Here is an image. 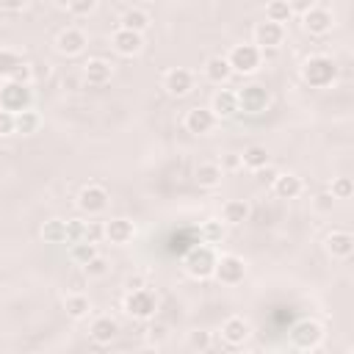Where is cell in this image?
<instances>
[{
  "label": "cell",
  "instance_id": "cell-1",
  "mask_svg": "<svg viewBox=\"0 0 354 354\" xmlns=\"http://www.w3.org/2000/svg\"><path fill=\"white\" fill-rule=\"evenodd\" d=\"M335 77H337V64L329 55L318 53V55H310L301 64V80L307 86H313V88H326V86L335 83Z\"/></svg>",
  "mask_w": 354,
  "mask_h": 354
},
{
  "label": "cell",
  "instance_id": "cell-2",
  "mask_svg": "<svg viewBox=\"0 0 354 354\" xmlns=\"http://www.w3.org/2000/svg\"><path fill=\"white\" fill-rule=\"evenodd\" d=\"M216 257H218V254L213 252L210 243H199V246H191V249H188V254H185V260H183V268H185V274L194 277V279H207V277H213Z\"/></svg>",
  "mask_w": 354,
  "mask_h": 354
},
{
  "label": "cell",
  "instance_id": "cell-3",
  "mask_svg": "<svg viewBox=\"0 0 354 354\" xmlns=\"http://www.w3.org/2000/svg\"><path fill=\"white\" fill-rule=\"evenodd\" d=\"M227 64L238 75H254L263 64V50L257 44H249V41L232 44V50L227 53Z\"/></svg>",
  "mask_w": 354,
  "mask_h": 354
},
{
  "label": "cell",
  "instance_id": "cell-4",
  "mask_svg": "<svg viewBox=\"0 0 354 354\" xmlns=\"http://www.w3.org/2000/svg\"><path fill=\"white\" fill-rule=\"evenodd\" d=\"M124 313L136 321H149L155 318L158 313V293L149 290L147 285L144 288H136V290H127L124 296Z\"/></svg>",
  "mask_w": 354,
  "mask_h": 354
},
{
  "label": "cell",
  "instance_id": "cell-5",
  "mask_svg": "<svg viewBox=\"0 0 354 354\" xmlns=\"http://www.w3.org/2000/svg\"><path fill=\"white\" fill-rule=\"evenodd\" d=\"M290 343L299 351H318L324 343V326L315 318H301L290 326Z\"/></svg>",
  "mask_w": 354,
  "mask_h": 354
},
{
  "label": "cell",
  "instance_id": "cell-6",
  "mask_svg": "<svg viewBox=\"0 0 354 354\" xmlns=\"http://www.w3.org/2000/svg\"><path fill=\"white\" fill-rule=\"evenodd\" d=\"M235 97H238V111H243L249 116H260V113H266L271 108V94L260 83H249V86L238 88Z\"/></svg>",
  "mask_w": 354,
  "mask_h": 354
},
{
  "label": "cell",
  "instance_id": "cell-7",
  "mask_svg": "<svg viewBox=\"0 0 354 354\" xmlns=\"http://www.w3.org/2000/svg\"><path fill=\"white\" fill-rule=\"evenodd\" d=\"M30 102H33L30 86H22V83H14V80H6V83L0 86V108H3V111L19 113V111L30 108Z\"/></svg>",
  "mask_w": 354,
  "mask_h": 354
},
{
  "label": "cell",
  "instance_id": "cell-8",
  "mask_svg": "<svg viewBox=\"0 0 354 354\" xmlns=\"http://www.w3.org/2000/svg\"><path fill=\"white\" fill-rule=\"evenodd\" d=\"M213 277H216L221 285H238V282H243V277H246V263H243V257H238V254H221V257H216Z\"/></svg>",
  "mask_w": 354,
  "mask_h": 354
},
{
  "label": "cell",
  "instance_id": "cell-9",
  "mask_svg": "<svg viewBox=\"0 0 354 354\" xmlns=\"http://www.w3.org/2000/svg\"><path fill=\"white\" fill-rule=\"evenodd\" d=\"M108 207V191L97 183H88L80 188L77 194V210L86 213V216H100L102 210Z\"/></svg>",
  "mask_w": 354,
  "mask_h": 354
},
{
  "label": "cell",
  "instance_id": "cell-10",
  "mask_svg": "<svg viewBox=\"0 0 354 354\" xmlns=\"http://www.w3.org/2000/svg\"><path fill=\"white\" fill-rule=\"evenodd\" d=\"M111 44L119 55L124 58H133L144 50V33H136V30H127V28H116L111 33Z\"/></svg>",
  "mask_w": 354,
  "mask_h": 354
},
{
  "label": "cell",
  "instance_id": "cell-11",
  "mask_svg": "<svg viewBox=\"0 0 354 354\" xmlns=\"http://www.w3.org/2000/svg\"><path fill=\"white\" fill-rule=\"evenodd\" d=\"M163 88L169 97H185L194 88V72L185 66H174L163 75Z\"/></svg>",
  "mask_w": 354,
  "mask_h": 354
},
{
  "label": "cell",
  "instance_id": "cell-12",
  "mask_svg": "<svg viewBox=\"0 0 354 354\" xmlns=\"http://www.w3.org/2000/svg\"><path fill=\"white\" fill-rule=\"evenodd\" d=\"M282 41H285V25L271 22V19L254 25V44L260 50H277Z\"/></svg>",
  "mask_w": 354,
  "mask_h": 354
},
{
  "label": "cell",
  "instance_id": "cell-13",
  "mask_svg": "<svg viewBox=\"0 0 354 354\" xmlns=\"http://www.w3.org/2000/svg\"><path fill=\"white\" fill-rule=\"evenodd\" d=\"M249 337H252V324L243 315H230L221 324V340L227 346H243Z\"/></svg>",
  "mask_w": 354,
  "mask_h": 354
},
{
  "label": "cell",
  "instance_id": "cell-14",
  "mask_svg": "<svg viewBox=\"0 0 354 354\" xmlns=\"http://www.w3.org/2000/svg\"><path fill=\"white\" fill-rule=\"evenodd\" d=\"M301 25H304V30H307L310 36H324V33H329V30H332L335 17H332V11L313 6L310 11H304V14H301Z\"/></svg>",
  "mask_w": 354,
  "mask_h": 354
},
{
  "label": "cell",
  "instance_id": "cell-15",
  "mask_svg": "<svg viewBox=\"0 0 354 354\" xmlns=\"http://www.w3.org/2000/svg\"><path fill=\"white\" fill-rule=\"evenodd\" d=\"M216 122H218L216 113L210 108H205V105H196V108H191L185 113V130L194 133V136H207L216 127Z\"/></svg>",
  "mask_w": 354,
  "mask_h": 354
},
{
  "label": "cell",
  "instance_id": "cell-16",
  "mask_svg": "<svg viewBox=\"0 0 354 354\" xmlns=\"http://www.w3.org/2000/svg\"><path fill=\"white\" fill-rule=\"evenodd\" d=\"M86 44H88V39H86V33L80 28H64L55 36V50L61 55H80L86 50Z\"/></svg>",
  "mask_w": 354,
  "mask_h": 354
},
{
  "label": "cell",
  "instance_id": "cell-17",
  "mask_svg": "<svg viewBox=\"0 0 354 354\" xmlns=\"http://www.w3.org/2000/svg\"><path fill=\"white\" fill-rule=\"evenodd\" d=\"M324 249H326V254H332L337 260H346L354 252V235L348 230H332L324 241Z\"/></svg>",
  "mask_w": 354,
  "mask_h": 354
},
{
  "label": "cell",
  "instance_id": "cell-18",
  "mask_svg": "<svg viewBox=\"0 0 354 354\" xmlns=\"http://www.w3.org/2000/svg\"><path fill=\"white\" fill-rule=\"evenodd\" d=\"M88 335H91L94 343L108 346V343H113L116 335H119V321L111 318V315H97V318L91 321V326H88Z\"/></svg>",
  "mask_w": 354,
  "mask_h": 354
},
{
  "label": "cell",
  "instance_id": "cell-19",
  "mask_svg": "<svg viewBox=\"0 0 354 354\" xmlns=\"http://www.w3.org/2000/svg\"><path fill=\"white\" fill-rule=\"evenodd\" d=\"M207 108L216 113V119H230V116L238 113V97H235L232 88H218V91L210 97V105H207Z\"/></svg>",
  "mask_w": 354,
  "mask_h": 354
},
{
  "label": "cell",
  "instance_id": "cell-20",
  "mask_svg": "<svg viewBox=\"0 0 354 354\" xmlns=\"http://www.w3.org/2000/svg\"><path fill=\"white\" fill-rule=\"evenodd\" d=\"M133 235H136V224L130 218H111V221H105V241H111L116 246H124V243L133 241Z\"/></svg>",
  "mask_w": 354,
  "mask_h": 354
},
{
  "label": "cell",
  "instance_id": "cell-21",
  "mask_svg": "<svg viewBox=\"0 0 354 354\" xmlns=\"http://www.w3.org/2000/svg\"><path fill=\"white\" fill-rule=\"evenodd\" d=\"M111 75H113V66L105 58H88L83 66V77L88 86H105L111 80Z\"/></svg>",
  "mask_w": 354,
  "mask_h": 354
},
{
  "label": "cell",
  "instance_id": "cell-22",
  "mask_svg": "<svg viewBox=\"0 0 354 354\" xmlns=\"http://www.w3.org/2000/svg\"><path fill=\"white\" fill-rule=\"evenodd\" d=\"M271 188H274V194H277L279 199H296V196L304 191V183H301L299 174L285 171V174H277V177H274Z\"/></svg>",
  "mask_w": 354,
  "mask_h": 354
},
{
  "label": "cell",
  "instance_id": "cell-23",
  "mask_svg": "<svg viewBox=\"0 0 354 354\" xmlns=\"http://www.w3.org/2000/svg\"><path fill=\"white\" fill-rule=\"evenodd\" d=\"M221 177H224V169H221L218 163H210V160L199 163V166H196V171H194L196 185H199V188H207V191L218 188V185H221Z\"/></svg>",
  "mask_w": 354,
  "mask_h": 354
},
{
  "label": "cell",
  "instance_id": "cell-24",
  "mask_svg": "<svg viewBox=\"0 0 354 354\" xmlns=\"http://www.w3.org/2000/svg\"><path fill=\"white\" fill-rule=\"evenodd\" d=\"M249 216H252V207H249L246 199H230V202H224V207H221L224 224H232V227L249 221Z\"/></svg>",
  "mask_w": 354,
  "mask_h": 354
},
{
  "label": "cell",
  "instance_id": "cell-25",
  "mask_svg": "<svg viewBox=\"0 0 354 354\" xmlns=\"http://www.w3.org/2000/svg\"><path fill=\"white\" fill-rule=\"evenodd\" d=\"M230 75H232V69H230V64H227V55H210L207 61H205V77L210 80V83H227L230 80Z\"/></svg>",
  "mask_w": 354,
  "mask_h": 354
},
{
  "label": "cell",
  "instance_id": "cell-26",
  "mask_svg": "<svg viewBox=\"0 0 354 354\" xmlns=\"http://www.w3.org/2000/svg\"><path fill=\"white\" fill-rule=\"evenodd\" d=\"M64 310H66V315H69L72 321H80V318H86V315L91 313V301H88L86 293L75 290V293H69V296L64 299Z\"/></svg>",
  "mask_w": 354,
  "mask_h": 354
},
{
  "label": "cell",
  "instance_id": "cell-27",
  "mask_svg": "<svg viewBox=\"0 0 354 354\" xmlns=\"http://www.w3.org/2000/svg\"><path fill=\"white\" fill-rule=\"evenodd\" d=\"M266 163H271V155H268V149L260 147V144H252V147H246V149L241 152V166H246V169H252V171L263 169Z\"/></svg>",
  "mask_w": 354,
  "mask_h": 354
},
{
  "label": "cell",
  "instance_id": "cell-28",
  "mask_svg": "<svg viewBox=\"0 0 354 354\" xmlns=\"http://www.w3.org/2000/svg\"><path fill=\"white\" fill-rule=\"evenodd\" d=\"M119 28H127V30H136V33H144L149 28V14L144 8H127L119 19Z\"/></svg>",
  "mask_w": 354,
  "mask_h": 354
},
{
  "label": "cell",
  "instance_id": "cell-29",
  "mask_svg": "<svg viewBox=\"0 0 354 354\" xmlns=\"http://www.w3.org/2000/svg\"><path fill=\"white\" fill-rule=\"evenodd\" d=\"M39 124H41V116H39L36 111H30V108L14 113V133H19V136H30V133H36Z\"/></svg>",
  "mask_w": 354,
  "mask_h": 354
},
{
  "label": "cell",
  "instance_id": "cell-30",
  "mask_svg": "<svg viewBox=\"0 0 354 354\" xmlns=\"http://www.w3.org/2000/svg\"><path fill=\"white\" fill-rule=\"evenodd\" d=\"M41 241L44 243H66V221L64 218H50L41 227Z\"/></svg>",
  "mask_w": 354,
  "mask_h": 354
},
{
  "label": "cell",
  "instance_id": "cell-31",
  "mask_svg": "<svg viewBox=\"0 0 354 354\" xmlns=\"http://www.w3.org/2000/svg\"><path fill=\"white\" fill-rule=\"evenodd\" d=\"M199 235H202V241L205 243H221V238H224V221H218V218H207V221H202V227H199Z\"/></svg>",
  "mask_w": 354,
  "mask_h": 354
},
{
  "label": "cell",
  "instance_id": "cell-32",
  "mask_svg": "<svg viewBox=\"0 0 354 354\" xmlns=\"http://www.w3.org/2000/svg\"><path fill=\"white\" fill-rule=\"evenodd\" d=\"M19 64H22V55H19L17 50L0 47V77H3V80H8Z\"/></svg>",
  "mask_w": 354,
  "mask_h": 354
},
{
  "label": "cell",
  "instance_id": "cell-33",
  "mask_svg": "<svg viewBox=\"0 0 354 354\" xmlns=\"http://www.w3.org/2000/svg\"><path fill=\"white\" fill-rule=\"evenodd\" d=\"M94 254H100V252H97V243H91V241H75L72 249H69V257H72L77 266L88 263Z\"/></svg>",
  "mask_w": 354,
  "mask_h": 354
},
{
  "label": "cell",
  "instance_id": "cell-34",
  "mask_svg": "<svg viewBox=\"0 0 354 354\" xmlns=\"http://www.w3.org/2000/svg\"><path fill=\"white\" fill-rule=\"evenodd\" d=\"M290 17H293V14H290V8H288L285 0H268V3H266V19L285 25Z\"/></svg>",
  "mask_w": 354,
  "mask_h": 354
},
{
  "label": "cell",
  "instance_id": "cell-35",
  "mask_svg": "<svg viewBox=\"0 0 354 354\" xmlns=\"http://www.w3.org/2000/svg\"><path fill=\"white\" fill-rule=\"evenodd\" d=\"M108 268H111V263H108L102 254H94L88 263H83V274H86L88 279H102V277L108 274Z\"/></svg>",
  "mask_w": 354,
  "mask_h": 354
},
{
  "label": "cell",
  "instance_id": "cell-36",
  "mask_svg": "<svg viewBox=\"0 0 354 354\" xmlns=\"http://www.w3.org/2000/svg\"><path fill=\"white\" fill-rule=\"evenodd\" d=\"M329 194H332L335 199H348V196L354 194V183H351V177H335Z\"/></svg>",
  "mask_w": 354,
  "mask_h": 354
},
{
  "label": "cell",
  "instance_id": "cell-37",
  "mask_svg": "<svg viewBox=\"0 0 354 354\" xmlns=\"http://www.w3.org/2000/svg\"><path fill=\"white\" fill-rule=\"evenodd\" d=\"M210 346H213L210 332H202V329L188 332V348H191V351H207Z\"/></svg>",
  "mask_w": 354,
  "mask_h": 354
},
{
  "label": "cell",
  "instance_id": "cell-38",
  "mask_svg": "<svg viewBox=\"0 0 354 354\" xmlns=\"http://www.w3.org/2000/svg\"><path fill=\"white\" fill-rule=\"evenodd\" d=\"M102 238H105V224H102V221H86V227H83V241L97 243V241H102Z\"/></svg>",
  "mask_w": 354,
  "mask_h": 354
},
{
  "label": "cell",
  "instance_id": "cell-39",
  "mask_svg": "<svg viewBox=\"0 0 354 354\" xmlns=\"http://www.w3.org/2000/svg\"><path fill=\"white\" fill-rule=\"evenodd\" d=\"M8 80H14V83H22V86H30V83H33V66H30L28 61H22V64L14 69V75H11Z\"/></svg>",
  "mask_w": 354,
  "mask_h": 354
},
{
  "label": "cell",
  "instance_id": "cell-40",
  "mask_svg": "<svg viewBox=\"0 0 354 354\" xmlns=\"http://www.w3.org/2000/svg\"><path fill=\"white\" fill-rule=\"evenodd\" d=\"M83 227H86V221H80V218H69V221H66V243L83 241Z\"/></svg>",
  "mask_w": 354,
  "mask_h": 354
},
{
  "label": "cell",
  "instance_id": "cell-41",
  "mask_svg": "<svg viewBox=\"0 0 354 354\" xmlns=\"http://www.w3.org/2000/svg\"><path fill=\"white\" fill-rule=\"evenodd\" d=\"M147 337H149V343L160 346V343L169 337V326H166V324H149V329H147Z\"/></svg>",
  "mask_w": 354,
  "mask_h": 354
},
{
  "label": "cell",
  "instance_id": "cell-42",
  "mask_svg": "<svg viewBox=\"0 0 354 354\" xmlns=\"http://www.w3.org/2000/svg\"><path fill=\"white\" fill-rule=\"evenodd\" d=\"M313 207H315L318 213H332V207H335V196H332L329 191H324V194H318V196L313 199Z\"/></svg>",
  "mask_w": 354,
  "mask_h": 354
},
{
  "label": "cell",
  "instance_id": "cell-43",
  "mask_svg": "<svg viewBox=\"0 0 354 354\" xmlns=\"http://www.w3.org/2000/svg\"><path fill=\"white\" fill-rule=\"evenodd\" d=\"M94 6H97V0H72V3H69V11H72L75 17H88V14L94 11Z\"/></svg>",
  "mask_w": 354,
  "mask_h": 354
},
{
  "label": "cell",
  "instance_id": "cell-44",
  "mask_svg": "<svg viewBox=\"0 0 354 354\" xmlns=\"http://www.w3.org/2000/svg\"><path fill=\"white\" fill-rule=\"evenodd\" d=\"M277 174H279V171H277V169H274L271 163H266L263 169H257V171H254V177H257V183H263V185H271Z\"/></svg>",
  "mask_w": 354,
  "mask_h": 354
},
{
  "label": "cell",
  "instance_id": "cell-45",
  "mask_svg": "<svg viewBox=\"0 0 354 354\" xmlns=\"http://www.w3.org/2000/svg\"><path fill=\"white\" fill-rule=\"evenodd\" d=\"M14 133V113L0 108V136H11Z\"/></svg>",
  "mask_w": 354,
  "mask_h": 354
},
{
  "label": "cell",
  "instance_id": "cell-46",
  "mask_svg": "<svg viewBox=\"0 0 354 354\" xmlns=\"http://www.w3.org/2000/svg\"><path fill=\"white\" fill-rule=\"evenodd\" d=\"M285 3H288L290 14H304V11H310L315 6V0H285Z\"/></svg>",
  "mask_w": 354,
  "mask_h": 354
},
{
  "label": "cell",
  "instance_id": "cell-47",
  "mask_svg": "<svg viewBox=\"0 0 354 354\" xmlns=\"http://www.w3.org/2000/svg\"><path fill=\"white\" fill-rule=\"evenodd\" d=\"M144 285H147L144 274H130V277H124V288H127V290H136V288H144Z\"/></svg>",
  "mask_w": 354,
  "mask_h": 354
},
{
  "label": "cell",
  "instance_id": "cell-48",
  "mask_svg": "<svg viewBox=\"0 0 354 354\" xmlns=\"http://www.w3.org/2000/svg\"><path fill=\"white\" fill-rule=\"evenodd\" d=\"M28 6V0H0V8L6 11H22Z\"/></svg>",
  "mask_w": 354,
  "mask_h": 354
},
{
  "label": "cell",
  "instance_id": "cell-49",
  "mask_svg": "<svg viewBox=\"0 0 354 354\" xmlns=\"http://www.w3.org/2000/svg\"><path fill=\"white\" fill-rule=\"evenodd\" d=\"M224 166H227V169H238V166H241V155H230V158L224 160Z\"/></svg>",
  "mask_w": 354,
  "mask_h": 354
},
{
  "label": "cell",
  "instance_id": "cell-50",
  "mask_svg": "<svg viewBox=\"0 0 354 354\" xmlns=\"http://www.w3.org/2000/svg\"><path fill=\"white\" fill-rule=\"evenodd\" d=\"M53 3H55L58 8H69V3H72V0H53Z\"/></svg>",
  "mask_w": 354,
  "mask_h": 354
}]
</instances>
